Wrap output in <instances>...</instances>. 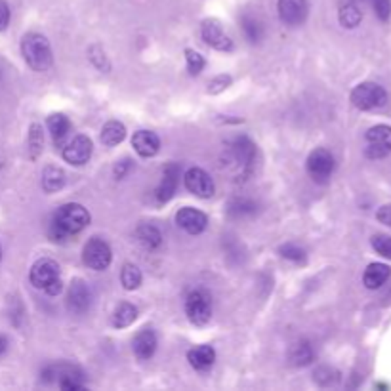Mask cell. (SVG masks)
<instances>
[{
  "mask_svg": "<svg viewBox=\"0 0 391 391\" xmlns=\"http://www.w3.org/2000/svg\"><path fill=\"white\" fill-rule=\"evenodd\" d=\"M88 224H90V214L83 204L78 202L63 204L50 222L52 241H65L67 237L81 233Z\"/></svg>",
  "mask_w": 391,
  "mask_h": 391,
  "instance_id": "6da1fadb",
  "label": "cell"
},
{
  "mask_svg": "<svg viewBox=\"0 0 391 391\" xmlns=\"http://www.w3.org/2000/svg\"><path fill=\"white\" fill-rule=\"evenodd\" d=\"M21 54L33 71H46L52 65V48L48 39L41 33H29L21 41Z\"/></svg>",
  "mask_w": 391,
  "mask_h": 391,
  "instance_id": "7a4b0ae2",
  "label": "cell"
},
{
  "mask_svg": "<svg viewBox=\"0 0 391 391\" xmlns=\"http://www.w3.org/2000/svg\"><path fill=\"white\" fill-rule=\"evenodd\" d=\"M31 284L39 290H44L50 296H58L61 292V279H59V266L50 258L36 260L29 273Z\"/></svg>",
  "mask_w": 391,
  "mask_h": 391,
  "instance_id": "3957f363",
  "label": "cell"
},
{
  "mask_svg": "<svg viewBox=\"0 0 391 391\" xmlns=\"http://www.w3.org/2000/svg\"><path fill=\"white\" fill-rule=\"evenodd\" d=\"M351 103L361 111H374L388 103V92L376 83H361L351 92Z\"/></svg>",
  "mask_w": 391,
  "mask_h": 391,
  "instance_id": "277c9868",
  "label": "cell"
},
{
  "mask_svg": "<svg viewBox=\"0 0 391 391\" xmlns=\"http://www.w3.org/2000/svg\"><path fill=\"white\" fill-rule=\"evenodd\" d=\"M334 168H336V160H334L332 153L323 147H317L309 153L308 157V174L311 180L317 183H326L332 176Z\"/></svg>",
  "mask_w": 391,
  "mask_h": 391,
  "instance_id": "5b68a950",
  "label": "cell"
},
{
  "mask_svg": "<svg viewBox=\"0 0 391 391\" xmlns=\"http://www.w3.org/2000/svg\"><path fill=\"white\" fill-rule=\"evenodd\" d=\"M391 153V126L376 125L366 132L365 155L368 158H383Z\"/></svg>",
  "mask_w": 391,
  "mask_h": 391,
  "instance_id": "8992f818",
  "label": "cell"
},
{
  "mask_svg": "<svg viewBox=\"0 0 391 391\" xmlns=\"http://www.w3.org/2000/svg\"><path fill=\"white\" fill-rule=\"evenodd\" d=\"M185 313L193 325L204 326L212 317V302L204 290H195L185 300Z\"/></svg>",
  "mask_w": 391,
  "mask_h": 391,
  "instance_id": "52a82bcc",
  "label": "cell"
},
{
  "mask_svg": "<svg viewBox=\"0 0 391 391\" xmlns=\"http://www.w3.org/2000/svg\"><path fill=\"white\" fill-rule=\"evenodd\" d=\"M111 260H113V254H111V249H109V244L103 239L94 237V239L86 242V246L83 250V262L90 269L103 271V269L109 267Z\"/></svg>",
  "mask_w": 391,
  "mask_h": 391,
  "instance_id": "ba28073f",
  "label": "cell"
},
{
  "mask_svg": "<svg viewBox=\"0 0 391 391\" xmlns=\"http://www.w3.org/2000/svg\"><path fill=\"white\" fill-rule=\"evenodd\" d=\"M92 306V290L83 279H75L67 292V308L75 315H84Z\"/></svg>",
  "mask_w": 391,
  "mask_h": 391,
  "instance_id": "9c48e42d",
  "label": "cell"
},
{
  "mask_svg": "<svg viewBox=\"0 0 391 391\" xmlns=\"http://www.w3.org/2000/svg\"><path fill=\"white\" fill-rule=\"evenodd\" d=\"M200 34H202V41L214 50L229 52L233 48V42L225 34L224 27L218 19H204L202 27H200Z\"/></svg>",
  "mask_w": 391,
  "mask_h": 391,
  "instance_id": "30bf717a",
  "label": "cell"
},
{
  "mask_svg": "<svg viewBox=\"0 0 391 391\" xmlns=\"http://www.w3.org/2000/svg\"><path fill=\"white\" fill-rule=\"evenodd\" d=\"M185 187L193 193V195H197L200 199H210L212 195H214V180L210 178V174L207 170H202V168H189L187 172H185Z\"/></svg>",
  "mask_w": 391,
  "mask_h": 391,
  "instance_id": "8fae6325",
  "label": "cell"
},
{
  "mask_svg": "<svg viewBox=\"0 0 391 391\" xmlns=\"http://www.w3.org/2000/svg\"><path fill=\"white\" fill-rule=\"evenodd\" d=\"M92 140L84 134L75 136L71 142L67 143L63 147V158H65L69 165H75V167H83L84 162H88L92 157Z\"/></svg>",
  "mask_w": 391,
  "mask_h": 391,
  "instance_id": "7c38bea8",
  "label": "cell"
},
{
  "mask_svg": "<svg viewBox=\"0 0 391 391\" xmlns=\"http://www.w3.org/2000/svg\"><path fill=\"white\" fill-rule=\"evenodd\" d=\"M277 10L284 25H302L308 17V0H279Z\"/></svg>",
  "mask_w": 391,
  "mask_h": 391,
  "instance_id": "4fadbf2b",
  "label": "cell"
},
{
  "mask_svg": "<svg viewBox=\"0 0 391 391\" xmlns=\"http://www.w3.org/2000/svg\"><path fill=\"white\" fill-rule=\"evenodd\" d=\"M176 224L182 227L185 233L189 235H199L207 229L209 225V218L204 212H200L197 209H191V207H185L178 214H176Z\"/></svg>",
  "mask_w": 391,
  "mask_h": 391,
  "instance_id": "5bb4252c",
  "label": "cell"
},
{
  "mask_svg": "<svg viewBox=\"0 0 391 391\" xmlns=\"http://www.w3.org/2000/svg\"><path fill=\"white\" fill-rule=\"evenodd\" d=\"M231 155H233L235 162L244 172H250L252 167H254V162H256V145L246 136L235 138L233 143H231Z\"/></svg>",
  "mask_w": 391,
  "mask_h": 391,
  "instance_id": "9a60e30c",
  "label": "cell"
},
{
  "mask_svg": "<svg viewBox=\"0 0 391 391\" xmlns=\"http://www.w3.org/2000/svg\"><path fill=\"white\" fill-rule=\"evenodd\" d=\"M178 182H180V167L178 165H168L162 172V180L158 183L155 197L158 202H168L174 197L176 189H178Z\"/></svg>",
  "mask_w": 391,
  "mask_h": 391,
  "instance_id": "2e32d148",
  "label": "cell"
},
{
  "mask_svg": "<svg viewBox=\"0 0 391 391\" xmlns=\"http://www.w3.org/2000/svg\"><path fill=\"white\" fill-rule=\"evenodd\" d=\"M132 147L143 158L155 157L160 149V140L155 132L149 130H138L132 138Z\"/></svg>",
  "mask_w": 391,
  "mask_h": 391,
  "instance_id": "e0dca14e",
  "label": "cell"
},
{
  "mask_svg": "<svg viewBox=\"0 0 391 391\" xmlns=\"http://www.w3.org/2000/svg\"><path fill=\"white\" fill-rule=\"evenodd\" d=\"M338 19L341 27L346 29H355L363 21V6L361 0H341L340 10H338Z\"/></svg>",
  "mask_w": 391,
  "mask_h": 391,
  "instance_id": "ac0fdd59",
  "label": "cell"
},
{
  "mask_svg": "<svg viewBox=\"0 0 391 391\" xmlns=\"http://www.w3.org/2000/svg\"><path fill=\"white\" fill-rule=\"evenodd\" d=\"M155 351H157V336H155L153 330L145 328L134 338V353L140 361L151 359L155 355Z\"/></svg>",
  "mask_w": 391,
  "mask_h": 391,
  "instance_id": "d6986e66",
  "label": "cell"
},
{
  "mask_svg": "<svg viewBox=\"0 0 391 391\" xmlns=\"http://www.w3.org/2000/svg\"><path fill=\"white\" fill-rule=\"evenodd\" d=\"M391 267L385 266V264H380V262H374L365 269V275H363V283H365L366 288L370 290H376L380 288L382 284H385V281L390 279Z\"/></svg>",
  "mask_w": 391,
  "mask_h": 391,
  "instance_id": "ffe728a7",
  "label": "cell"
},
{
  "mask_svg": "<svg viewBox=\"0 0 391 391\" xmlns=\"http://www.w3.org/2000/svg\"><path fill=\"white\" fill-rule=\"evenodd\" d=\"M187 361L197 370H207L216 361V351L212 346H197L187 353Z\"/></svg>",
  "mask_w": 391,
  "mask_h": 391,
  "instance_id": "44dd1931",
  "label": "cell"
},
{
  "mask_svg": "<svg viewBox=\"0 0 391 391\" xmlns=\"http://www.w3.org/2000/svg\"><path fill=\"white\" fill-rule=\"evenodd\" d=\"M136 239L142 244L143 249L147 250H157L162 244V235L158 231L155 225L143 224L136 229Z\"/></svg>",
  "mask_w": 391,
  "mask_h": 391,
  "instance_id": "7402d4cb",
  "label": "cell"
},
{
  "mask_svg": "<svg viewBox=\"0 0 391 391\" xmlns=\"http://www.w3.org/2000/svg\"><path fill=\"white\" fill-rule=\"evenodd\" d=\"M288 359L294 366H308L315 359V351L309 341H296L288 351Z\"/></svg>",
  "mask_w": 391,
  "mask_h": 391,
  "instance_id": "603a6c76",
  "label": "cell"
},
{
  "mask_svg": "<svg viewBox=\"0 0 391 391\" xmlns=\"http://www.w3.org/2000/svg\"><path fill=\"white\" fill-rule=\"evenodd\" d=\"M65 185V172L58 167H46L42 172V189L46 193H56Z\"/></svg>",
  "mask_w": 391,
  "mask_h": 391,
  "instance_id": "cb8c5ba5",
  "label": "cell"
},
{
  "mask_svg": "<svg viewBox=\"0 0 391 391\" xmlns=\"http://www.w3.org/2000/svg\"><path fill=\"white\" fill-rule=\"evenodd\" d=\"M48 130L56 143H63L67 134L71 132V120L63 113H54L48 117Z\"/></svg>",
  "mask_w": 391,
  "mask_h": 391,
  "instance_id": "d4e9b609",
  "label": "cell"
},
{
  "mask_svg": "<svg viewBox=\"0 0 391 391\" xmlns=\"http://www.w3.org/2000/svg\"><path fill=\"white\" fill-rule=\"evenodd\" d=\"M126 136V128L123 123H118V120H109L107 125L101 128V142L103 145H107V147H115L118 143L125 140Z\"/></svg>",
  "mask_w": 391,
  "mask_h": 391,
  "instance_id": "484cf974",
  "label": "cell"
},
{
  "mask_svg": "<svg viewBox=\"0 0 391 391\" xmlns=\"http://www.w3.org/2000/svg\"><path fill=\"white\" fill-rule=\"evenodd\" d=\"M138 319V309L136 306L132 304H120L117 309H115V313H113V326L115 328H126V326H130Z\"/></svg>",
  "mask_w": 391,
  "mask_h": 391,
  "instance_id": "4316f807",
  "label": "cell"
},
{
  "mask_svg": "<svg viewBox=\"0 0 391 391\" xmlns=\"http://www.w3.org/2000/svg\"><path fill=\"white\" fill-rule=\"evenodd\" d=\"M120 281L126 290H136L142 284V271L140 267L134 264H125L123 271H120Z\"/></svg>",
  "mask_w": 391,
  "mask_h": 391,
  "instance_id": "83f0119b",
  "label": "cell"
},
{
  "mask_svg": "<svg viewBox=\"0 0 391 391\" xmlns=\"http://www.w3.org/2000/svg\"><path fill=\"white\" fill-rule=\"evenodd\" d=\"M258 209V204L254 200L246 199V197H237L229 202V214L233 218H244L254 214Z\"/></svg>",
  "mask_w": 391,
  "mask_h": 391,
  "instance_id": "f1b7e54d",
  "label": "cell"
},
{
  "mask_svg": "<svg viewBox=\"0 0 391 391\" xmlns=\"http://www.w3.org/2000/svg\"><path fill=\"white\" fill-rule=\"evenodd\" d=\"M242 33L250 42H260L264 36V25L262 21L252 16L242 17Z\"/></svg>",
  "mask_w": 391,
  "mask_h": 391,
  "instance_id": "f546056e",
  "label": "cell"
},
{
  "mask_svg": "<svg viewBox=\"0 0 391 391\" xmlns=\"http://www.w3.org/2000/svg\"><path fill=\"white\" fill-rule=\"evenodd\" d=\"M29 153H31V158H36L42 153V145H44V136H42V126L33 125L31 130H29Z\"/></svg>",
  "mask_w": 391,
  "mask_h": 391,
  "instance_id": "4dcf8cb0",
  "label": "cell"
},
{
  "mask_svg": "<svg viewBox=\"0 0 391 391\" xmlns=\"http://www.w3.org/2000/svg\"><path fill=\"white\" fill-rule=\"evenodd\" d=\"M279 252H281L283 258L290 260L294 264H304V262H306V252H304V249L298 246V244H294V242L283 244V246L279 249Z\"/></svg>",
  "mask_w": 391,
  "mask_h": 391,
  "instance_id": "1f68e13d",
  "label": "cell"
},
{
  "mask_svg": "<svg viewBox=\"0 0 391 391\" xmlns=\"http://www.w3.org/2000/svg\"><path fill=\"white\" fill-rule=\"evenodd\" d=\"M370 242H372V249H374L380 256L391 260V235H374V237L370 239Z\"/></svg>",
  "mask_w": 391,
  "mask_h": 391,
  "instance_id": "d6a6232c",
  "label": "cell"
},
{
  "mask_svg": "<svg viewBox=\"0 0 391 391\" xmlns=\"http://www.w3.org/2000/svg\"><path fill=\"white\" fill-rule=\"evenodd\" d=\"M185 59H187V71H189V75H199L200 71L204 69V58L200 56L199 52L195 50H185Z\"/></svg>",
  "mask_w": 391,
  "mask_h": 391,
  "instance_id": "836d02e7",
  "label": "cell"
},
{
  "mask_svg": "<svg viewBox=\"0 0 391 391\" xmlns=\"http://www.w3.org/2000/svg\"><path fill=\"white\" fill-rule=\"evenodd\" d=\"M372 8H374V14L378 16V19L382 21H388L391 17V0H370Z\"/></svg>",
  "mask_w": 391,
  "mask_h": 391,
  "instance_id": "e575fe53",
  "label": "cell"
},
{
  "mask_svg": "<svg viewBox=\"0 0 391 391\" xmlns=\"http://www.w3.org/2000/svg\"><path fill=\"white\" fill-rule=\"evenodd\" d=\"M229 84H231V76L229 75H220L216 76L209 86V92L210 94H220V92H224L225 88H229Z\"/></svg>",
  "mask_w": 391,
  "mask_h": 391,
  "instance_id": "d590c367",
  "label": "cell"
},
{
  "mask_svg": "<svg viewBox=\"0 0 391 391\" xmlns=\"http://www.w3.org/2000/svg\"><path fill=\"white\" fill-rule=\"evenodd\" d=\"M376 218H378L380 224L391 227V204H383V207H380L378 212H376Z\"/></svg>",
  "mask_w": 391,
  "mask_h": 391,
  "instance_id": "8d00e7d4",
  "label": "cell"
},
{
  "mask_svg": "<svg viewBox=\"0 0 391 391\" xmlns=\"http://www.w3.org/2000/svg\"><path fill=\"white\" fill-rule=\"evenodd\" d=\"M10 23V6L4 2V0H0V31H4Z\"/></svg>",
  "mask_w": 391,
  "mask_h": 391,
  "instance_id": "74e56055",
  "label": "cell"
},
{
  "mask_svg": "<svg viewBox=\"0 0 391 391\" xmlns=\"http://www.w3.org/2000/svg\"><path fill=\"white\" fill-rule=\"evenodd\" d=\"M128 167H130V165H128V160H123L120 165H117V168H115V174H117V178H123Z\"/></svg>",
  "mask_w": 391,
  "mask_h": 391,
  "instance_id": "f35d334b",
  "label": "cell"
},
{
  "mask_svg": "<svg viewBox=\"0 0 391 391\" xmlns=\"http://www.w3.org/2000/svg\"><path fill=\"white\" fill-rule=\"evenodd\" d=\"M8 350V338L6 336H0V355Z\"/></svg>",
  "mask_w": 391,
  "mask_h": 391,
  "instance_id": "ab89813d",
  "label": "cell"
},
{
  "mask_svg": "<svg viewBox=\"0 0 391 391\" xmlns=\"http://www.w3.org/2000/svg\"><path fill=\"white\" fill-rule=\"evenodd\" d=\"M0 258H2V246H0Z\"/></svg>",
  "mask_w": 391,
  "mask_h": 391,
  "instance_id": "60d3db41",
  "label": "cell"
}]
</instances>
